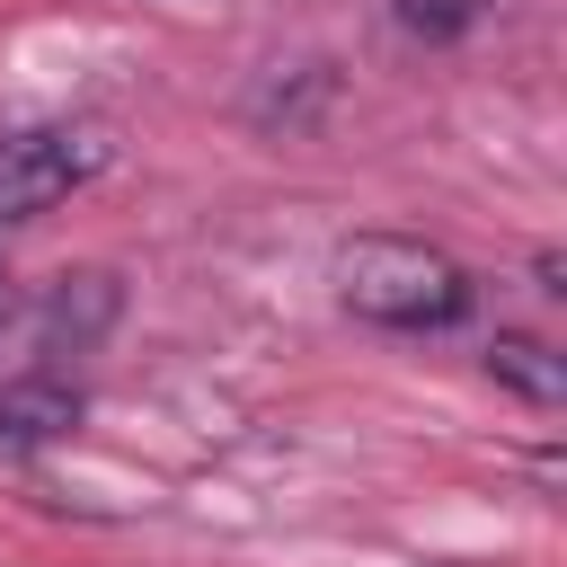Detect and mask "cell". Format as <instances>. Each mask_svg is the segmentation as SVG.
<instances>
[{
    "instance_id": "1",
    "label": "cell",
    "mask_w": 567,
    "mask_h": 567,
    "mask_svg": "<svg viewBox=\"0 0 567 567\" xmlns=\"http://www.w3.org/2000/svg\"><path fill=\"white\" fill-rule=\"evenodd\" d=\"M328 292L381 337H452L478 310V275L425 230H346L328 248Z\"/></svg>"
},
{
    "instance_id": "2",
    "label": "cell",
    "mask_w": 567,
    "mask_h": 567,
    "mask_svg": "<svg viewBox=\"0 0 567 567\" xmlns=\"http://www.w3.org/2000/svg\"><path fill=\"white\" fill-rule=\"evenodd\" d=\"M106 159H115V142H106V124H89V115L9 124V133H0V239L27 230V221H44V213H62L80 186L106 177Z\"/></svg>"
},
{
    "instance_id": "3",
    "label": "cell",
    "mask_w": 567,
    "mask_h": 567,
    "mask_svg": "<svg viewBox=\"0 0 567 567\" xmlns=\"http://www.w3.org/2000/svg\"><path fill=\"white\" fill-rule=\"evenodd\" d=\"M115 319H124V284H115L106 266H71V275H53V284L18 310L35 363H71V372H80V354H97V346L115 337Z\"/></svg>"
},
{
    "instance_id": "4",
    "label": "cell",
    "mask_w": 567,
    "mask_h": 567,
    "mask_svg": "<svg viewBox=\"0 0 567 567\" xmlns=\"http://www.w3.org/2000/svg\"><path fill=\"white\" fill-rule=\"evenodd\" d=\"M80 425H89V381L71 363H27V372L0 381V470L62 452Z\"/></svg>"
},
{
    "instance_id": "5",
    "label": "cell",
    "mask_w": 567,
    "mask_h": 567,
    "mask_svg": "<svg viewBox=\"0 0 567 567\" xmlns=\"http://www.w3.org/2000/svg\"><path fill=\"white\" fill-rule=\"evenodd\" d=\"M337 97H346V71H337L328 53H301V62L257 71V89L239 97V124L266 133V142H310V133L337 115Z\"/></svg>"
},
{
    "instance_id": "6",
    "label": "cell",
    "mask_w": 567,
    "mask_h": 567,
    "mask_svg": "<svg viewBox=\"0 0 567 567\" xmlns=\"http://www.w3.org/2000/svg\"><path fill=\"white\" fill-rule=\"evenodd\" d=\"M478 363H487V381H496L505 399H523L532 416H558V408H567V354H558L549 337H532V328H496Z\"/></svg>"
},
{
    "instance_id": "7",
    "label": "cell",
    "mask_w": 567,
    "mask_h": 567,
    "mask_svg": "<svg viewBox=\"0 0 567 567\" xmlns=\"http://www.w3.org/2000/svg\"><path fill=\"white\" fill-rule=\"evenodd\" d=\"M496 9H505V0H381L390 35L416 44V53H452V44H470Z\"/></svg>"
},
{
    "instance_id": "8",
    "label": "cell",
    "mask_w": 567,
    "mask_h": 567,
    "mask_svg": "<svg viewBox=\"0 0 567 567\" xmlns=\"http://www.w3.org/2000/svg\"><path fill=\"white\" fill-rule=\"evenodd\" d=\"M18 310H27V284H18V275H9V257H0V337L18 328Z\"/></svg>"
}]
</instances>
